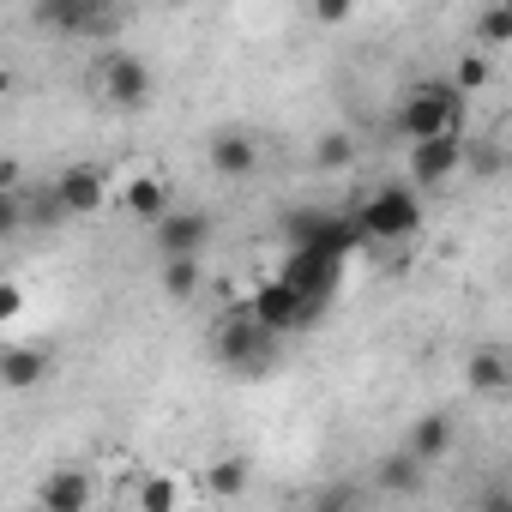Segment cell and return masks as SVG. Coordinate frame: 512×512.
Listing matches in <instances>:
<instances>
[{
  "label": "cell",
  "instance_id": "6da1fadb",
  "mask_svg": "<svg viewBox=\"0 0 512 512\" xmlns=\"http://www.w3.org/2000/svg\"><path fill=\"white\" fill-rule=\"evenodd\" d=\"M464 91L452 85V79H428V85H416L404 103H398V115H392V127L416 145V139H440V133H458V121H464V103H458Z\"/></svg>",
  "mask_w": 512,
  "mask_h": 512
},
{
  "label": "cell",
  "instance_id": "7a4b0ae2",
  "mask_svg": "<svg viewBox=\"0 0 512 512\" xmlns=\"http://www.w3.org/2000/svg\"><path fill=\"white\" fill-rule=\"evenodd\" d=\"M211 356H217L223 368H260V362L272 356V326L253 314V302H247V308H229V314L211 326Z\"/></svg>",
  "mask_w": 512,
  "mask_h": 512
},
{
  "label": "cell",
  "instance_id": "3957f363",
  "mask_svg": "<svg viewBox=\"0 0 512 512\" xmlns=\"http://www.w3.org/2000/svg\"><path fill=\"white\" fill-rule=\"evenodd\" d=\"M416 223H422L416 187H374L368 205L356 211V229L374 235V241H404V235H416Z\"/></svg>",
  "mask_w": 512,
  "mask_h": 512
},
{
  "label": "cell",
  "instance_id": "277c9868",
  "mask_svg": "<svg viewBox=\"0 0 512 512\" xmlns=\"http://www.w3.org/2000/svg\"><path fill=\"white\" fill-rule=\"evenodd\" d=\"M91 85H97V97H103L109 109H127V115L151 103V67H145L139 55H127V49L103 55V61L91 67Z\"/></svg>",
  "mask_w": 512,
  "mask_h": 512
},
{
  "label": "cell",
  "instance_id": "5b68a950",
  "mask_svg": "<svg viewBox=\"0 0 512 512\" xmlns=\"http://www.w3.org/2000/svg\"><path fill=\"white\" fill-rule=\"evenodd\" d=\"M37 25L79 43V37H115V7L109 0H37Z\"/></svg>",
  "mask_w": 512,
  "mask_h": 512
},
{
  "label": "cell",
  "instance_id": "8992f818",
  "mask_svg": "<svg viewBox=\"0 0 512 512\" xmlns=\"http://www.w3.org/2000/svg\"><path fill=\"white\" fill-rule=\"evenodd\" d=\"M205 163H211L217 181H253L260 175V139L247 127H217L211 145H205Z\"/></svg>",
  "mask_w": 512,
  "mask_h": 512
},
{
  "label": "cell",
  "instance_id": "52a82bcc",
  "mask_svg": "<svg viewBox=\"0 0 512 512\" xmlns=\"http://www.w3.org/2000/svg\"><path fill=\"white\" fill-rule=\"evenodd\" d=\"M55 193H61L67 217H97V211L115 199V187H109V169H103V163H67V169L55 175Z\"/></svg>",
  "mask_w": 512,
  "mask_h": 512
},
{
  "label": "cell",
  "instance_id": "ba28073f",
  "mask_svg": "<svg viewBox=\"0 0 512 512\" xmlns=\"http://www.w3.org/2000/svg\"><path fill=\"white\" fill-rule=\"evenodd\" d=\"M458 163H464V139H458V133H440V139H416V145H410V181H416V187L452 181Z\"/></svg>",
  "mask_w": 512,
  "mask_h": 512
},
{
  "label": "cell",
  "instance_id": "9c48e42d",
  "mask_svg": "<svg viewBox=\"0 0 512 512\" xmlns=\"http://www.w3.org/2000/svg\"><path fill=\"white\" fill-rule=\"evenodd\" d=\"M253 314H260L272 332H290V326H302L314 314V296L302 284H290V278H272L260 296H253Z\"/></svg>",
  "mask_w": 512,
  "mask_h": 512
},
{
  "label": "cell",
  "instance_id": "30bf717a",
  "mask_svg": "<svg viewBox=\"0 0 512 512\" xmlns=\"http://www.w3.org/2000/svg\"><path fill=\"white\" fill-rule=\"evenodd\" d=\"M91 500H97V482L79 464H61V470H49L37 482V506L43 512H91Z\"/></svg>",
  "mask_w": 512,
  "mask_h": 512
},
{
  "label": "cell",
  "instance_id": "8fae6325",
  "mask_svg": "<svg viewBox=\"0 0 512 512\" xmlns=\"http://www.w3.org/2000/svg\"><path fill=\"white\" fill-rule=\"evenodd\" d=\"M464 386L482 392V398L512 392V350H506V344H476V350L464 356Z\"/></svg>",
  "mask_w": 512,
  "mask_h": 512
},
{
  "label": "cell",
  "instance_id": "7c38bea8",
  "mask_svg": "<svg viewBox=\"0 0 512 512\" xmlns=\"http://www.w3.org/2000/svg\"><path fill=\"white\" fill-rule=\"evenodd\" d=\"M404 446H410L422 464H446V458H452V446H458V422H452L446 410H428V416H416V422H410Z\"/></svg>",
  "mask_w": 512,
  "mask_h": 512
},
{
  "label": "cell",
  "instance_id": "4fadbf2b",
  "mask_svg": "<svg viewBox=\"0 0 512 512\" xmlns=\"http://www.w3.org/2000/svg\"><path fill=\"white\" fill-rule=\"evenodd\" d=\"M205 241H211L205 211H163L157 217V247L163 253H205Z\"/></svg>",
  "mask_w": 512,
  "mask_h": 512
},
{
  "label": "cell",
  "instance_id": "5bb4252c",
  "mask_svg": "<svg viewBox=\"0 0 512 512\" xmlns=\"http://www.w3.org/2000/svg\"><path fill=\"white\" fill-rule=\"evenodd\" d=\"M43 380H49V350H37V344H7L0 350V386L7 392H31Z\"/></svg>",
  "mask_w": 512,
  "mask_h": 512
},
{
  "label": "cell",
  "instance_id": "9a60e30c",
  "mask_svg": "<svg viewBox=\"0 0 512 512\" xmlns=\"http://www.w3.org/2000/svg\"><path fill=\"white\" fill-rule=\"evenodd\" d=\"M121 205H127V217H139V223H157V217L169 211V187H163V175H157V169H139V175H127V187H121Z\"/></svg>",
  "mask_w": 512,
  "mask_h": 512
},
{
  "label": "cell",
  "instance_id": "2e32d148",
  "mask_svg": "<svg viewBox=\"0 0 512 512\" xmlns=\"http://www.w3.org/2000/svg\"><path fill=\"white\" fill-rule=\"evenodd\" d=\"M163 296L169 302H193L205 290V253H163Z\"/></svg>",
  "mask_w": 512,
  "mask_h": 512
},
{
  "label": "cell",
  "instance_id": "e0dca14e",
  "mask_svg": "<svg viewBox=\"0 0 512 512\" xmlns=\"http://www.w3.org/2000/svg\"><path fill=\"white\" fill-rule=\"evenodd\" d=\"M422 470H428V464L404 446V452L380 458V488H386V494H416V488H422Z\"/></svg>",
  "mask_w": 512,
  "mask_h": 512
},
{
  "label": "cell",
  "instance_id": "ac0fdd59",
  "mask_svg": "<svg viewBox=\"0 0 512 512\" xmlns=\"http://www.w3.org/2000/svg\"><path fill=\"white\" fill-rule=\"evenodd\" d=\"M247 482H253L247 458H217V464H205V494H211V500H235V494H247Z\"/></svg>",
  "mask_w": 512,
  "mask_h": 512
},
{
  "label": "cell",
  "instance_id": "d6986e66",
  "mask_svg": "<svg viewBox=\"0 0 512 512\" xmlns=\"http://www.w3.org/2000/svg\"><path fill=\"white\" fill-rule=\"evenodd\" d=\"M512 43V13H506V0H494V7L476 13V49H506Z\"/></svg>",
  "mask_w": 512,
  "mask_h": 512
},
{
  "label": "cell",
  "instance_id": "ffe728a7",
  "mask_svg": "<svg viewBox=\"0 0 512 512\" xmlns=\"http://www.w3.org/2000/svg\"><path fill=\"white\" fill-rule=\"evenodd\" d=\"M314 163H320V169H350V163H356V139H350L344 127H326V133L314 139Z\"/></svg>",
  "mask_w": 512,
  "mask_h": 512
},
{
  "label": "cell",
  "instance_id": "44dd1931",
  "mask_svg": "<svg viewBox=\"0 0 512 512\" xmlns=\"http://www.w3.org/2000/svg\"><path fill=\"white\" fill-rule=\"evenodd\" d=\"M494 79V61H488V49H470V55H458V67H452V85L470 97V91H482Z\"/></svg>",
  "mask_w": 512,
  "mask_h": 512
},
{
  "label": "cell",
  "instance_id": "7402d4cb",
  "mask_svg": "<svg viewBox=\"0 0 512 512\" xmlns=\"http://www.w3.org/2000/svg\"><path fill=\"white\" fill-rule=\"evenodd\" d=\"M181 494H187V488H181L175 476H145V482H139V506H145V512H175Z\"/></svg>",
  "mask_w": 512,
  "mask_h": 512
},
{
  "label": "cell",
  "instance_id": "603a6c76",
  "mask_svg": "<svg viewBox=\"0 0 512 512\" xmlns=\"http://www.w3.org/2000/svg\"><path fill=\"white\" fill-rule=\"evenodd\" d=\"M308 13H314V25H326V31H338L350 13H356V0H308Z\"/></svg>",
  "mask_w": 512,
  "mask_h": 512
},
{
  "label": "cell",
  "instance_id": "cb8c5ba5",
  "mask_svg": "<svg viewBox=\"0 0 512 512\" xmlns=\"http://www.w3.org/2000/svg\"><path fill=\"white\" fill-rule=\"evenodd\" d=\"M19 314H25V284L7 278V284H0V320H19Z\"/></svg>",
  "mask_w": 512,
  "mask_h": 512
},
{
  "label": "cell",
  "instance_id": "d4e9b609",
  "mask_svg": "<svg viewBox=\"0 0 512 512\" xmlns=\"http://www.w3.org/2000/svg\"><path fill=\"white\" fill-rule=\"evenodd\" d=\"M25 181V169H19V157H0V187H19Z\"/></svg>",
  "mask_w": 512,
  "mask_h": 512
},
{
  "label": "cell",
  "instance_id": "484cf974",
  "mask_svg": "<svg viewBox=\"0 0 512 512\" xmlns=\"http://www.w3.org/2000/svg\"><path fill=\"white\" fill-rule=\"evenodd\" d=\"M500 175H506V181H512V145H506V151H500Z\"/></svg>",
  "mask_w": 512,
  "mask_h": 512
},
{
  "label": "cell",
  "instance_id": "4316f807",
  "mask_svg": "<svg viewBox=\"0 0 512 512\" xmlns=\"http://www.w3.org/2000/svg\"><path fill=\"white\" fill-rule=\"evenodd\" d=\"M506 13H512V0H506Z\"/></svg>",
  "mask_w": 512,
  "mask_h": 512
}]
</instances>
